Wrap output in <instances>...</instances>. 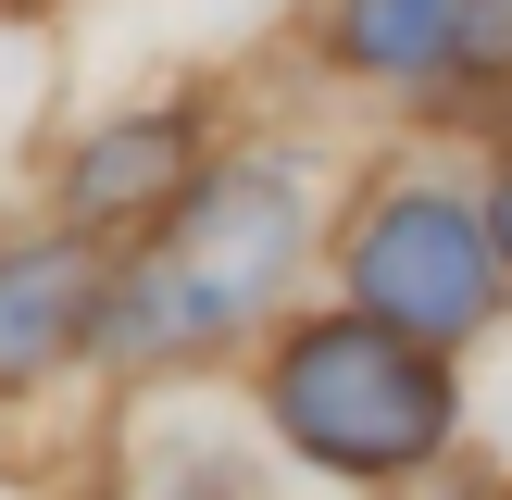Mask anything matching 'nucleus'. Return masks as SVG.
Here are the masks:
<instances>
[{"mask_svg":"<svg viewBox=\"0 0 512 500\" xmlns=\"http://www.w3.org/2000/svg\"><path fill=\"white\" fill-rule=\"evenodd\" d=\"M275 425L325 475H400L450 438V388L425 363V338H400L388 313H338L275 363Z\"/></svg>","mask_w":512,"mask_h":500,"instance_id":"nucleus-2","label":"nucleus"},{"mask_svg":"<svg viewBox=\"0 0 512 500\" xmlns=\"http://www.w3.org/2000/svg\"><path fill=\"white\" fill-rule=\"evenodd\" d=\"M350 300L388 313L400 338H475L500 313V250H488L475 213H450L438 188H413V200H388L350 238Z\"/></svg>","mask_w":512,"mask_h":500,"instance_id":"nucleus-3","label":"nucleus"},{"mask_svg":"<svg viewBox=\"0 0 512 500\" xmlns=\"http://www.w3.org/2000/svg\"><path fill=\"white\" fill-rule=\"evenodd\" d=\"M175 163H188V125H113L75 163V200L88 213H150V200H175Z\"/></svg>","mask_w":512,"mask_h":500,"instance_id":"nucleus-6","label":"nucleus"},{"mask_svg":"<svg viewBox=\"0 0 512 500\" xmlns=\"http://www.w3.org/2000/svg\"><path fill=\"white\" fill-rule=\"evenodd\" d=\"M300 225H313V200H300V175H288V163L200 188L188 213H175V238H163V250H150V263L113 288L100 338L163 363V350H200V338H225V325H250L275 288H288Z\"/></svg>","mask_w":512,"mask_h":500,"instance_id":"nucleus-1","label":"nucleus"},{"mask_svg":"<svg viewBox=\"0 0 512 500\" xmlns=\"http://www.w3.org/2000/svg\"><path fill=\"white\" fill-rule=\"evenodd\" d=\"M488 250H500V263H512V188H500V238H488Z\"/></svg>","mask_w":512,"mask_h":500,"instance_id":"nucleus-7","label":"nucleus"},{"mask_svg":"<svg viewBox=\"0 0 512 500\" xmlns=\"http://www.w3.org/2000/svg\"><path fill=\"white\" fill-rule=\"evenodd\" d=\"M338 50L363 75H463L500 50V0H350Z\"/></svg>","mask_w":512,"mask_h":500,"instance_id":"nucleus-5","label":"nucleus"},{"mask_svg":"<svg viewBox=\"0 0 512 500\" xmlns=\"http://www.w3.org/2000/svg\"><path fill=\"white\" fill-rule=\"evenodd\" d=\"M88 250H63V238H38V250H0V400L13 388H38L50 363H63L75 338H88Z\"/></svg>","mask_w":512,"mask_h":500,"instance_id":"nucleus-4","label":"nucleus"}]
</instances>
